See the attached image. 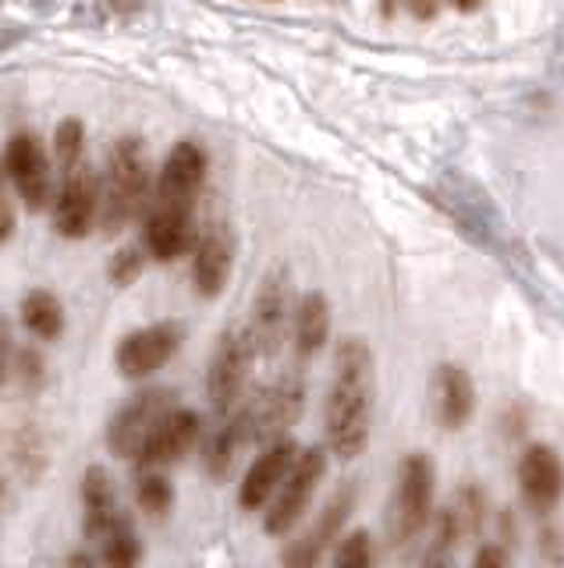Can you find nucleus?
Segmentation results:
<instances>
[{"label": "nucleus", "mask_w": 564, "mask_h": 568, "mask_svg": "<svg viewBox=\"0 0 564 568\" xmlns=\"http://www.w3.org/2000/svg\"><path fill=\"white\" fill-rule=\"evenodd\" d=\"M295 458H298L295 440H288V437L274 440L270 448L253 462L249 473H245L242 487H238V505L245 511H259L277 494V487L285 484V476H288Z\"/></svg>", "instance_id": "obj_14"}, {"label": "nucleus", "mask_w": 564, "mask_h": 568, "mask_svg": "<svg viewBox=\"0 0 564 568\" xmlns=\"http://www.w3.org/2000/svg\"><path fill=\"white\" fill-rule=\"evenodd\" d=\"M351 508H356V487H341V490L334 494L330 501L324 505L320 519H316V523L306 529V537L298 540L291 550H285V561H288V565H316V561H320V558L327 555V547L341 540V529H345V523H348Z\"/></svg>", "instance_id": "obj_15"}, {"label": "nucleus", "mask_w": 564, "mask_h": 568, "mask_svg": "<svg viewBox=\"0 0 564 568\" xmlns=\"http://www.w3.org/2000/svg\"><path fill=\"white\" fill-rule=\"evenodd\" d=\"M253 437V419H249V408H235L232 416H227V423H221V430L214 434V440L206 444V469L209 476H227V469H232L235 455L242 452V444Z\"/></svg>", "instance_id": "obj_21"}, {"label": "nucleus", "mask_w": 564, "mask_h": 568, "mask_svg": "<svg viewBox=\"0 0 564 568\" xmlns=\"http://www.w3.org/2000/svg\"><path fill=\"white\" fill-rule=\"evenodd\" d=\"M334 561L338 565H356V568H362V565H369L373 561V544H369V537L359 529V532H351L348 540H341V547H338V555H334Z\"/></svg>", "instance_id": "obj_29"}, {"label": "nucleus", "mask_w": 564, "mask_h": 568, "mask_svg": "<svg viewBox=\"0 0 564 568\" xmlns=\"http://www.w3.org/2000/svg\"><path fill=\"white\" fill-rule=\"evenodd\" d=\"M235 266V242L224 224H209L192 245V284L203 298H217Z\"/></svg>", "instance_id": "obj_12"}, {"label": "nucleus", "mask_w": 564, "mask_h": 568, "mask_svg": "<svg viewBox=\"0 0 564 568\" xmlns=\"http://www.w3.org/2000/svg\"><path fill=\"white\" fill-rule=\"evenodd\" d=\"M22 324L29 327L32 337H40V342H58L64 334V306L54 292L47 288H32L25 298H22Z\"/></svg>", "instance_id": "obj_23"}, {"label": "nucleus", "mask_w": 564, "mask_h": 568, "mask_svg": "<svg viewBox=\"0 0 564 568\" xmlns=\"http://www.w3.org/2000/svg\"><path fill=\"white\" fill-rule=\"evenodd\" d=\"M256 342L249 327H232L221 334L214 359H209V373H206V390L209 402H214L217 413H235L245 384H249V369H253V355H256Z\"/></svg>", "instance_id": "obj_3"}, {"label": "nucleus", "mask_w": 564, "mask_h": 568, "mask_svg": "<svg viewBox=\"0 0 564 568\" xmlns=\"http://www.w3.org/2000/svg\"><path fill=\"white\" fill-rule=\"evenodd\" d=\"M327 473V452L324 448H306L298 452V458L291 462V469L285 476V484L277 487V494L270 497V511H267V532L274 537H285V532L302 519V511L309 508L316 484Z\"/></svg>", "instance_id": "obj_6"}, {"label": "nucleus", "mask_w": 564, "mask_h": 568, "mask_svg": "<svg viewBox=\"0 0 564 568\" xmlns=\"http://www.w3.org/2000/svg\"><path fill=\"white\" fill-rule=\"evenodd\" d=\"M433 511V466L427 455H409L401 462L398 473V490H394V505H391V540L394 544H409L416 540L430 523Z\"/></svg>", "instance_id": "obj_4"}, {"label": "nucleus", "mask_w": 564, "mask_h": 568, "mask_svg": "<svg viewBox=\"0 0 564 568\" xmlns=\"http://www.w3.org/2000/svg\"><path fill=\"white\" fill-rule=\"evenodd\" d=\"M135 501L150 519H164L174 505V490L167 484V476L161 469H143L135 479Z\"/></svg>", "instance_id": "obj_25"}, {"label": "nucleus", "mask_w": 564, "mask_h": 568, "mask_svg": "<svg viewBox=\"0 0 564 568\" xmlns=\"http://www.w3.org/2000/svg\"><path fill=\"white\" fill-rule=\"evenodd\" d=\"M196 239H199L196 235V210L164 206V203L150 206L143 242H146V253L153 260H161V263L182 260L185 253H192Z\"/></svg>", "instance_id": "obj_11"}, {"label": "nucleus", "mask_w": 564, "mask_h": 568, "mask_svg": "<svg viewBox=\"0 0 564 568\" xmlns=\"http://www.w3.org/2000/svg\"><path fill=\"white\" fill-rule=\"evenodd\" d=\"M373 423V352L362 337H348L334 355L327 390V448L341 458H359Z\"/></svg>", "instance_id": "obj_1"}, {"label": "nucleus", "mask_w": 564, "mask_h": 568, "mask_svg": "<svg viewBox=\"0 0 564 568\" xmlns=\"http://www.w3.org/2000/svg\"><path fill=\"white\" fill-rule=\"evenodd\" d=\"M199 430H203V419L192 413V408H171L164 423L153 430V437L143 444V452H139L135 462L143 469H164L171 462L188 455L192 444L199 440Z\"/></svg>", "instance_id": "obj_13"}, {"label": "nucleus", "mask_w": 564, "mask_h": 568, "mask_svg": "<svg viewBox=\"0 0 564 568\" xmlns=\"http://www.w3.org/2000/svg\"><path fill=\"white\" fill-rule=\"evenodd\" d=\"M82 508H85V532L90 540H103L107 532L125 523V515L117 508V490H114V479L103 466H90L82 473Z\"/></svg>", "instance_id": "obj_19"}, {"label": "nucleus", "mask_w": 564, "mask_h": 568, "mask_svg": "<svg viewBox=\"0 0 564 568\" xmlns=\"http://www.w3.org/2000/svg\"><path fill=\"white\" fill-rule=\"evenodd\" d=\"M11 359H14V352H11V334H8V324H4V320H0V387H4L8 373H11Z\"/></svg>", "instance_id": "obj_32"}, {"label": "nucleus", "mask_w": 564, "mask_h": 568, "mask_svg": "<svg viewBox=\"0 0 564 568\" xmlns=\"http://www.w3.org/2000/svg\"><path fill=\"white\" fill-rule=\"evenodd\" d=\"M54 156H58L61 171L82 164V160H85V129H82V121L68 118V121L58 124V132H54Z\"/></svg>", "instance_id": "obj_27"}, {"label": "nucleus", "mask_w": 564, "mask_h": 568, "mask_svg": "<svg viewBox=\"0 0 564 568\" xmlns=\"http://www.w3.org/2000/svg\"><path fill=\"white\" fill-rule=\"evenodd\" d=\"M404 4H409L419 18H430L437 11V0H404Z\"/></svg>", "instance_id": "obj_34"}, {"label": "nucleus", "mask_w": 564, "mask_h": 568, "mask_svg": "<svg viewBox=\"0 0 564 568\" xmlns=\"http://www.w3.org/2000/svg\"><path fill=\"white\" fill-rule=\"evenodd\" d=\"M174 398L178 395L167 387H153V390H143V395H135L125 408H117V416L111 419L107 448L121 458H139L143 444L153 437L156 426L164 423V416L171 413V408H178Z\"/></svg>", "instance_id": "obj_5"}, {"label": "nucleus", "mask_w": 564, "mask_h": 568, "mask_svg": "<svg viewBox=\"0 0 564 568\" xmlns=\"http://www.w3.org/2000/svg\"><path fill=\"white\" fill-rule=\"evenodd\" d=\"M14 363H19V377H22V387L25 390L43 387V381H47V363H43V355L37 348L19 352V355H14Z\"/></svg>", "instance_id": "obj_30"}, {"label": "nucleus", "mask_w": 564, "mask_h": 568, "mask_svg": "<svg viewBox=\"0 0 564 568\" xmlns=\"http://www.w3.org/2000/svg\"><path fill=\"white\" fill-rule=\"evenodd\" d=\"M4 497H8V490H4V484H0V508H4Z\"/></svg>", "instance_id": "obj_36"}, {"label": "nucleus", "mask_w": 564, "mask_h": 568, "mask_svg": "<svg viewBox=\"0 0 564 568\" xmlns=\"http://www.w3.org/2000/svg\"><path fill=\"white\" fill-rule=\"evenodd\" d=\"M519 484H522V494L525 501L546 511L561 501L564 494V466L554 448H546V444H533V448H525L522 458H519Z\"/></svg>", "instance_id": "obj_16"}, {"label": "nucleus", "mask_w": 564, "mask_h": 568, "mask_svg": "<svg viewBox=\"0 0 564 568\" xmlns=\"http://www.w3.org/2000/svg\"><path fill=\"white\" fill-rule=\"evenodd\" d=\"M150 200V160L143 139L125 135L107 156V178L100 182V227L117 235L129 227Z\"/></svg>", "instance_id": "obj_2"}, {"label": "nucleus", "mask_w": 564, "mask_h": 568, "mask_svg": "<svg viewBox=\"0 0 564 568\" xmlns=\"http://www.w3.org/2000/svg\"><path fill=\"white\" fill-rule=\"evenodd\" d=\"M483 519V501L475 490H462L448 505V511L440 515V544H462L465 537H472L475 526Z\"/></svg>", "instance_id": "obj_24"}, {"label": "nucleus", "mask_w": 564, "mask_h": 568, "mask_svg": "<svg viewBox=\"0 0 564 568\" xmlns=\"http://www.w3.org/2000/svg\"><path fill=\"white\" fill-rule=\"evenodd\" d=\"M182 337H185V331H182V324H174V320H161V324H150V327H139V331L125 334L114 352L117 373L129 381L153 377L156 369L174 359V352L182 348Z\"/></svg>", "instance_id": "obj_7"}, {"label": "nucleus", "mask_w": 564, "mask_h": 568, "mask_svg": "<svg viewBox=\"0 0 564 568\" xmlns=\"http://www.w3.org/2000/svg\"><path fill=\"white\" fill-rule=\"evenodd\" d=\"M433 413L444 430H462L475 413V387L462 366H440L433 377Z\"/></svg>", "instance_id": "obj_18"}, {"label": "nucleus", "mask_w": 564, "mask_h": 568, "mask_svg": "<svg viewBox=\"0 0 564 568\" xmlns=\"http://www.w3.org/2000/svg\"><path fill=\"white\" fill-rule=\"evenodd\" d=\"M504 561H507L504 550H493V547H486V550L475 555V565H504Z\"/></svg>", "instance_id": "obj_33"}, {"label": "nucleus", "mask_w": 564, "mask_h": 568, "mask_svg": "<svg viewBox=\"0 0 564 568\" xmlns=\"http://www.w3.org/2000/svg\"><path fill=\"white\" fill-rule=\"evenodd\" d=\"M448 4H454L458 11H475V8L483 4V0H448Z\"/></svg>", "instance_id": "obj_35"}, {"label": "nucleus", "mask_w": 564, "mask_h": 568, "mask_svg": "<svg viewBox=\"0 0 564 568\" xmlns=\"http://www.w3.org/2000/svg\"><path fill=\"white\" fill-rule=\"evenodd\" d=\"M100 558L107 561V565H135L139 558H143V550H139V540H135V532H132V526H129V519L125 523H117L107 537L100 540Z\"/></svg>", "instance_id": "obj_26"}, {"label": "nucleus", "mask_w": 564, "mask_h": 568, "mask_svg": "<svg viewBox=\"0 0 564 568\" xmlns=\"http://www.w3.org/2000/svg\"><path fill=\"white\" fill-rule=\"evenodd\" d=\"M298 408H302V387L298 384H280L270 387L256 405H249V419H253V437H274L298 419Z\"/></svg>", "instance_id": "obj_20"}, {"label": "nucleus", "mask_w": 564, "mask_h": 568, "mask_svg": "<svg viewBox=\"0 0 564 568\" xmlns=\"http://www.w3.org/2000/svg\"><path fill=\"white\" fill-rule=\"evenodd\" d=\"M100 221V178L90 164H75L64 171V182L54 195V231L61 239H85Z\"/></svg>", "instance_id": "obj_9"}, {"label": "nucleus", "mask_w": 564, "mask_h": 568, "mask_svg": "<svg viewBox=\"0 0 564 568\" xmlns=\"http://www.w3.org/2000/svg\"><path fill=\"white\" fill-rule=\"evenodd\" d=\"M249 331L259 352H274L280 345V337L288 331V274L285 271H274L263 281Z\"/></svg>", "instance_id": "obj_17"}, {"label": "nucleus", "mask_w": 564, "mask_h": 568, "mask_svg": "<svg viewBox=\"0 0 564 568\" xmlns=\"http://www.w3.org/2000/svg\"><path fill=\"white\" fill-rule=\"evenodd\" d=\"M8 171H4V160H0V245L11 239L14 231V210H11V200H8Z\"/></svg>", "instance_id": "obj_31"}, {"label": "nucleus", "mask_w": 564, "mask_h": 568, "mask_svg": "<svg viewBox=\"0 0 564 568\" xmlns=\"http://www.w3.org/2000/svg\"><path fill=\"white\" fill-rule=\"evenodd\" d=\"M291 331H295L298 355H312V352L324 348V342L330 337V306H327V298L320 292H309L295 306Z\"/></svg>", "instance_id": "obj_22"}, {"label": "nucleus", "mask_w": 564, "mask_h": 568, "mask_svg": "<svg viewBox=\"0 0 564 568\" xmlns=\"http://www.w3.org/2000/svg\"><path fill=\"white\" fill-rule=\"evenodd\" d=\"M4 171L25 210L40 213L54 200V178H50V160L43 142L32 132H14L4 146Z\"/></svg>", "instance_id": "obj_8"}, {"label": "nucleus", "mask_w": 564, "mask_h": 568, "mask_svg": "<svg viewBox=\"0 0 564 568\" xmlns=\"http://www.w3.org/2000/svg\"><path fill=\"white\" fill-rule=\"evenodd\" d=\"M143 266H146V260H143L139 248H121V253H114L107 274H111V281L117 284V288H129V284H135L139 274H143Z\"/></svg>", "instance_id": "obj_28"}, {"label": "nucleus", "mask_w": 564, "mask_h": 568, "mask_svg": "<svg viewBox=\"0 0 564 568\" xmlns=\"http://www.w3.org/2000/svg\"><path fill=\"white\" fill-rule=\"evenodd\" d=\"M203 182H206V150L199 142L182 139V142H174V150L164 160L153 203L196 210V195H199Z\"/></svg>", "instance_id": "obj_10"}]
</instances>
